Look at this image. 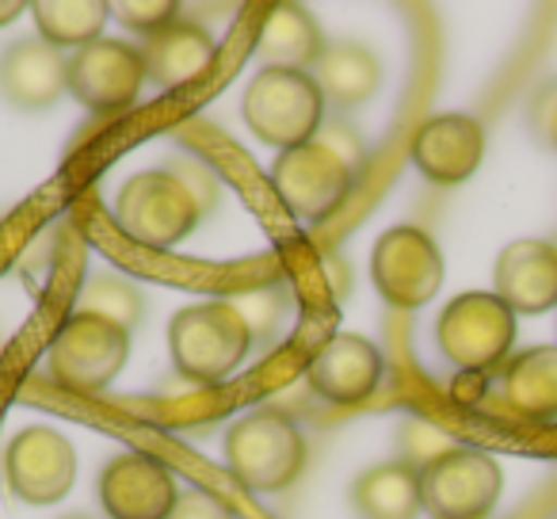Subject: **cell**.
Masks as SVG:
<instances>
[{"label": "cell", "instance_id": "cell-1", "mask_svg": "<svg viewBox=\"0 0 557 519\" xmlns=\"http://www.w3.org/2000/svg\"><path fill=\"white\" fill-rule=\"evenodd\" d=\"M252 348V321L230 298H210V302H191L169 321V356L180 379L195 386H218Z\"/></svg>", "mask_w": 557, "mask_h": 519}, {"label": "cell", "instance_id": "cell-2", "mask_svg": "<svg viewBox=\"0 0 557 519\" xmlns=\"http://www.w3.org/2000/svg\"><path fill=\"white\" fill-rule=\"evenodd\" d=\"M111 218L126 240L149 252H169L195 233L202 218V199L180 172L146 169L123 180V187L111 199Z\"/></svg>", "mask_w": 557, "mask_h": 519}, {"label": "cell", "instance_id": "cell-3", "mask_svg": "<svg viewBox=\"0 0 557 519\" xmlns=\"http://www.w3.org/2000/svg\"><path fill=\"white\" fill-rule=\"evenodd\" d=\"M306 462H310V443L287 412H245L225 432V466L248 493H283L302 478Z\"/></svg>", "mask_w": 557, "mask_h": 519}, {"label": "cell", "instance_id": "cell-4", "mask_svg": "<svg viewBox=\"0 0 557 519\" xmlns=\"http://www.w3.org/2000/svg\"><path fill=\"white\" fill-rule=\"evenodd\" d=\"M325 111L313 73L298 70H260L240 96V119L252 138L278 153L310 146L325 126Z\"/></svg>", "mask_w": 557, "mask_h": 519}, {"label": "cell", "instance_id": "cell-5", "mask_svg": "<svg viewBox=\"0 0 557 519\" xmlns=\"http://www.w3.org/2000/svg\"><path fill=\"white\" fill-rule=\"evenodd\" d=\"M131 359V329L73 310L50 341V379L70 394H103Z\"/></svg>", "mask_w": 557, "mask_h": 519}, {"label": "cell", "instance_id": "cell-6", "mask_svg": "<svg viewBox=\"0 0 557 519\" xmlns=\"http://www.w3.org/2000/svg\"><path fill=\"white\" fill-rule=\"evenodd\" d=\"M268 184L290 218L318 225L329 222L348 202L351 187H356V172L329 146L310 141V146L278 153L268 169Z\"/></svg>", "mask_w": 557, "mask_h": 519}, {"label": "cell", "instance_id": "cell-7", "mask_svg": "<svg viewBox=\"0 0 557 519\" xmlns=\"http://www.w3.org/2000/svg\"><path fill=\"white\" fill-rule=\"evenodd\" d=\"M435 344L462 371H493L516 344V313L493 291H466L443 306Z\"/></svg>", "mask_w": 557, "mask_h": 519}, {"label": "cell", "instance_id": "cell-8", "mask_svg": "<svg viewBox=\"0 0 557 519\" xmlns=\"http://www.w3.org/2000/svg\"><path fill=\"white\" fill-rule=\"evenodd\" d=\"M443 252L420 225H389L371 248V283L394 310H420L443 287Z\"/></svg>", "mask_w": 557, "mask_h": 519}, {"label": "cell", "instance_id": "cell-9", "mask_svg": "<svg viewBox=\"0 0 557 519\" xmlns=\"http://www.w3.org/2000/svg\"><path fill=\"white\" fill-rule=\"evenodd\" d=\"M504 493V470L481 447H450L420 470V501L432 519H488Z\"/></svg>", "mask_w": 557, "mask_h": 519}, {"label": "cell", "instance_id": "cell-10", "mask_svg": "<svg viewBox=\"0 0 557 519\" xmlns=\"http://www.w3.org/2000/svg\"><path fill=\"white\" fill-rule=\"evenodd\" d=\"M141 47L126 39H96L70 54V96L92 115H123L146 88Z\"/></svg>", "mask_w": 557, "mask_h": 519}, {"label": "cell", "instance_id": "cell-11", "mask_svg": "<svg viewBox=\"0 0 557 519\" xmlns=\"http://www.w3.org/2000/svg\"><path fill=\"white\" fill-rule=\"evenodd\" d=\"M0 466H4V481L16 501L32 504V508H50V504L65 501L77 481V447L58 428L32 424L12 435Z\"/></svg>", "mask_w": 557, "mask_h": 519}, {"label": "cell", "instance_id": "cell-12", "mask_svg": "<svg viewBox=\"0 0 557 519\" xmlns=\"http://www.w3.org/2000/svg\"><path fill=\"white\" fill-rule=\"evenodd\" d=\"M180 501L176 473L146 450L115 455L100 473V508L108 519H169Z\"/></svg>", "mask_w": 557, "mask_h": 519}, {"label": "cell", "instance_id": "cell-13", "mask_svg": "<svg viewBox=\"0 0 557 519\" xmlns=\"http://www.w3.org/2000/svg\"><path fill=\"white\" fill-rule=\"evenodd\" d=\"M409 157L424 180L440 187L466 184L485 161V126L462 111H443L420 123Z\"/></svg>", "mask_w": 557, "mask_h": 519}, {"label": "cell", "instance_id": "cell-14", "mask_svg": "<svg viewBox=\"0 0 557 519\" xmlns=\"http://www.w3.org/2000/svg\"><path fill=\"white\" fill-rule=\"evenodd\" d=\"M382 371H386V359H382L379 344L359 333H336L310 356L306 382L329 405L351 409L379 390Z\"/></svg>", "mask_w": 557, "mask_h": 519}, {"label": "cell", "instance_id": "cell-15", "mask_svg": "<svg viewBox=\"0 0 557 519\" xmlns=\"http://www.w3.org/2000/svg\"><path fill=\"white\" fill-rule=\"evenodd\" d=\"M70 92V58L50 42L20 39L0 54V100L16 111H47Z\"/></svg>", "mask_w": 557, "mask_h": 519}, {"label": "cell", "instance_id": "cell-16", "mask_svg": "<svg viewBox=\"0 0 557 519\" xmlns=\"http://www.w3.org/2000/svg\"><path fill=\"white\" fill-rule=\"evenodd\" d=\"M493 295L511 313H546L557 306V248L554 240H511L493 268Z\"/></svg>", "mask_w": 557, "mask_h": 519}, {"label": "cell", "instance_id": "cell-17", "mask_svg": "<svg viewBox=\"0 0 557 519\" xmlns=\"http://www.w3.org/2000/svg\"><path fill=\"white\" fill-rule=\"evenodd\" d=\"M141 58H146V73L157 88L184 92L214 70L218 39L202 24L180 16L176 24H169L153 39L141 42Z\"/></svg>", "mask_w": 557, "mask_h": 519}, {"label": "cell", "instance_id": "cell-18", "mask_svg": "<svg viewBox=\"0 0 557 519\" xmlns=\"http://www.w3.org/2000/svg\"><path fill=\"white\" fill-rule=\"evenodd\" d=\"M325 47V32L302 4H271L256 27V58L263 62V70L310 73Z\"/></svg>", "mask_w": 557, "mask_h": 519}, {"label": "cell", "instance_id": "cell-19", "mask_svg": "<svg viewBox=\"0 0 557 519\" xmlns=\"http://www.w3.org/2000/svg\"><path fill=\"white\" fill-rule=\"evenodd\" d=\"M500 401L504 409L531 424L557 420V344L527 348L504 363Z\"/></svg>", "mask_w": 557, "mask_h": 519}, {"label": "cell", "instance_id": "cell-20", "mask_svg": "<svg viewBox=\"0 0 557 519\" xmlns=\"http://www.w3.org/2000/svg\"><path fill=\"white\" fill-rule=\"evenodd\" d=\"M310 73L333 111L363 108L382 88V62L374 58V50H367L363 42H348V39L329 42L321 62L313 65Z\"/></svg>", "mask_w": 557, "mask_h": 519}, {"label": "cell", "instance_id": "cell-21", "mask_svg": "<svg viewBox=\"0 0 557 519\" xmlns=\"http://www.w3.org/2000/svg\"><path fill=\"white\" fill-rule=\"evenodd\" d=\"M351 508L359 519H417L424 511L420 470L405 458L371 466L351 485Z\"/></svg>", "mask_w": 557, "mask_h": 519}, {"label": "cell", "instance_id": "cell-22", "mask_svg": "<svg viewBox=\"0 0 557 519\" xmlns=\"http://www.w3.org/2000/svg\"><path fill=\"white\" fill-rule=\"evenodd\" d=\"M32 16L42 42H50L54 50H81L103 39L111 4L103 0H35Z\"/></svg>", "mask_w": 557, "mask_h": 519}, {"label": "cell", "instance_id": "cell-23", "mask_svg": "<svg viewBox=\"0 0 557 519\" xmlns=\"http://www.w3.org/2000/svg\"><path fill=\"white\" fill-rule=\"evenodd\" d=\"M81 313H96V318H108L123 329H134L141 318V295L126 280L115 275H92L81 291Z\"/></svg>", "mask_w": 557, "mask_h": 519}, {"label": "cell", "instance_id": "cell-24", "mask_svg": "<svg viewBox=\"0 0 557 519\" xmlns=\"http://www.w3.org/2000/svg\"><path fill=\"white\" fill-rule=\"evenodd\" d=\"M111 16H115L126 32L141 35V39H153L157 32L176 24L184 12H180V4H172V0H126V4L111 9Z\"/></svg>", "mask_w": 557, "mask_h": 519}, {"label": "cell", "instance_id": "cell-25", "mask_svg": "<svg viewBox=\"0 0 557 519\" xmlns=\"http://www.w3.org/2000/svg\"><path fill=\"white\" fill-rule=\"evenodd\" d=\"M450 447H458V443L450 440L447 432H440L435 424H428V420H409V424L401 428V450H405L401 458L409 466H417V470H424L428 462L447 455Z\"/></svg>", "mask_w": 557, "mask_h": 519}, {"label": "cell", "instance_id": "cell-26", "mask_svg": "<svg viewBox=\"0 0 557 519\" xmlns=\"http://www.w3.org/2000/svg\"><path fill=\"white\" fill-rule=\"evenodd\" d=\"M313 141H321V146L333 149V153L359 176V169H363V161H367V149H363V138H359L348 123H336V119H333V123L321 126V134Z\"/></svg>", "mask_w": 557, "mask_h": 519}, {"label": "cell", "instance_id": "cell-27", "mask_svg": "<svg viewBox=\"0 0 557 519\" xmlns=\"http://www.w3.org/2000/svg\"><path fill=\"white\" fill-rule=\"evenodd\" d=\"M169 519H233V508L207 489H187V493H180Z\"/></svg>", "mask_w": 557, "mask_h": 519}, {"label": "cell", "instance_id": "cell-28", "mask_svg": "<svg viewBox=\"0 0 557 519\" xmlns=\"http://www.w3.org/2000/svg\"><path fill=\"white\" fill-rule=\"evenodd\" d=\"M27 12V4H20V0H0V27H9L12 20H20Z\"/></svg>", "mask_w": 557, "mask_h": 519}, {"label": "cell", "instance_id": "cell-29", "mask_svg": "<svg viewBox=\"0 0 557 519\" xmlns=\"http://www.w3.org/2000/svg\"><path fill=\"white\" fill-rule=\"evenodd\" d=\"M549 138H554V146H557V103H554V111H549Z\"/></svg>", "mask_w": 557, "mask_h": 519}, {"label": "cell", "instance_id": "cell-30", "mask_svg": "<svg viewBox=\"0 0 557 519\" xmlns=\"http://www.w3.org/2000/svg\"><path fill=\"white\" fill-rule=\"evenodd\" d=\"M65 519H88V516H65Z\"/></svg>", "mask_w": 557, "mask_h": 519}, {"label": "cell", "instance_id": "cell-31", "mask_svg": "<svg viewBox=\"0 0 557 519\" xmlns=\"http://www.w3.org/2000/svg\"><path fill=\"white\" fill-rule=\"evenodd\" d=\"M554 248H557V240H554Z\"/></svg>", "mask_w": 557, "mask_h": 519}]
</instances>
